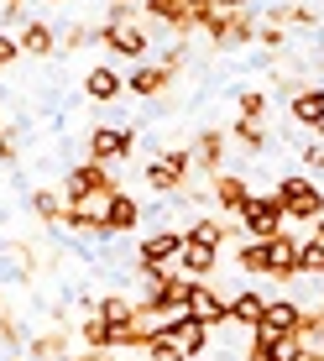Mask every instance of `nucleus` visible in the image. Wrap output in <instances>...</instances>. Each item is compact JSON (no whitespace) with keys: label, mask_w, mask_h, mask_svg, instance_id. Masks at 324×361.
Wrapping results in <instances>:
<instances>
[{"label":"nucleus","mask_w":324,"mask_h":361,"mask_svg":"<svg viewBox=\"0 0 324 361\" xmlns=\"http://www.w3.org/2000/svg\"><path fill=\"white\" fill-rule=\"evenodd\" d=\"M116 189L120 183H116V173H110V163H94V157L63 173V199L73 209H84V215H94L99 226H105V204L116 199Z\"/></svg>","instance_id":"obj_1"},{"label":"nucleus","mask_w":324,"mask_h":361,"mask_svg":"<svg viewBox=\"0 0 324 361\" xmlns=\"http://www.w3.org/2000/svg\"><path fill=\"white\" fill-rule=\"evenodd\" d=\"M194 183V152L189 147H157V157L147 163V189L173 199L178 189H189Z\"/></svg>","instance_id":"obj_2"},{"label":"nucleus","mask_w":324,"mask_h":361,"mask_svg":"<svg viewBox=\"0 0 324 361\" xmlns=\"http://www.w3.org/2000/svg\"><path fill=\"white\" fill-rule=\"evenodd\" d=\"M94 47H105V53L126 58V63H147V47H152V37H147V16L120 21V27L99 21V27H94Z\"/></svg>","instance_id":"obj_3"},{"label":"nucleus","mask_w":324,"mask_h":361,"mask_svg":"<svg viewBox=\"0 0 324 361\" xmlns=\"http://www.w3.org/2000/svg\"><path fill=\"white\" fill-rule=\"evenodd\" d=\"M278 204H282V215L288 220H309V226H314V220L324 215V189L314 178H304V173H288V178H278Z\"/></svg>","instance_id":"obj_4"},{"label":"nucleus","mask_w":324,"mask_h":361,"mask_svg":"<svg viewBox=\"0 0 324 361\" xmlns=\"http://www.w3.org/2000/svg\"><path fill=\"white\" fill-rule=\"evenodd\" d=\"M157 335H162V341H173V345H178V351L189 356V361H199V356L209 351V345H215V330H209L204 319H194L189 309L168 314V319H162V330H157Z\"/></svg>","instance_id":"obj_5"},{"label":"nucleus","mask_w":324,"mask_h":361,"mask_svg":"<svg viewBox=\"0 0 324 361\" xmlns=\"http://www.w3.org/2000/svg\"><path fill=\"white\" fill-rule=\"evenodd\" d=\"M235 220H241L246 241H272V235H282V231H288V215H282L278 194H251V204H246Z\"/></svg>","instance_id":"obj_6"},{"label":"nucleus","mask_w":324,"mask_h":361,"mask_svg":"<svg viewBox=\"0 0 324 361\" xmlns=\"http://www.w3.org/2000/svg\"><path fill=\"white\" fill-rule=\"evenodd\" d=\"M178 252H183V231L162 226V231H152L142 246H136V267H142V278H162V272L178 262Z\"/></svg>","instance_id":"obj_7"},{"label":"nucleus","mask_w":324,"mask_h":361,"mask_svg":"<svg viewBox=\"0 0 324 361\" xmlns=\"http://www.w3.org/2000/svg\"><path fill=\"white\" fill-rule=\"evenodd\" d=\"M204 37L215 47H246V42H256V16H251V6L246 11H215V16L204 21Z\"/></svg>","instance_id":"obj_8"},{"label":"nucleus","mask_w":324,"mask_h":361,"mask_svg":"<svg viewBox=\"0 0 324 361\" xmlns=\"http://www.w3.org/2000/svg\"><path fill=\"white\" fill-rule=\"evenodd\" d=\"M131 152H136V126H110V121L89 126V157L94 163H120Z\"/></svg>","instance_id":"obj_9"},{"label":"nucleus","mask_w":324,"mask_h":361,"mask_svg":"<svg viewBox=\"0 0 324 361\" xmlns=\"http://www.w3.org/2000/svg\"><path fill=\"white\" fill-rule=\"evenodd\" d=\"M225 147H230V131L220 126H204L194 136V173H204V178H215V173H225Z\"/></svg>","instance_id":"obj_10"},{"label":"nucleus","mask_w":324,"mask_h":361,"mask_svg":"<svg viewBox=\"0 0 324 361\" xmlns=\"http://www.w3.org/2000/svg\"><path fill=\"white\" fill-rule=\"evenodd\" d=\"M288 121L304 131L324 136V84H304V90L288 94Z\"/></svg>","instance_id":"obj_11"},{"label":"nucleus","mask_w":324,"mask_h":361,"mask_svg":"<svg viewBox=\"0 0 324 361\" xmlns=\"http://www.w3.org/2000/svg\"><path fill=\"white\" fill-rule=\"evenodd\" d=\"M298 325H304V304L282 293V298H267V309H261V319H256L251 330L272 341V335H288V330H298Z\"/></svg>","instance_id":"obj_12"},{"label":"nucleus","mask_w":324,"mask_h":361,"mask_svg":"<svg viewBox=\"0 0 324 361\" xmlns=\"http://www.w3.org/2000/svg\"><path fill=\"white\" fill-rule=\"evenodd\" d=\"M189 314L194 319H204L209 330H220V325H230V293H220V288H209V278L194 288L189 298Z\"/></svg>","instance_id":"obj_13"},{"label":"nucleus","mask_w":324,"mask_h":361,"mask_svg":"<svg viewBox=\"0 0 324 361\" xmlns=\"http://www.w3.org/2000/svg\"><path fill=\"white\" fill-rule=\"evenodd\" d=\"M209 199H215L225 215H241V209L251 204V183H246L241 173H215V178H209Z\"/></svg>","instance_id":"obj_14"},{"label":"nucleus","mask_w":324,"mask_h":361,"mask_svg":"<svg viewBox=\"0 0 324 361\" xmlns=\"http://www.w3.org/2000/svg\"><path fill=\"white\" fill-rule=\"evenodd\" d=\"M298 246H304V241H293L288 231L272 235V241H267V278H278V283L298 278Z\"/></svg>","instance_id":"obj_15"},{"label":"nucleus","mask_w":324,"mask_h":361,"mask_svg":"<svg viewBox=\"0 0 324 361\" xmlns=\"http://www.w3.org/2000/svg\"><path fill=\"white\" fill-rule=\"evenodd\" d=\"M168 84H173V68L168 63H136L126 73V94H136V99H157Z\"/></svg>","instance_id":"obj_16"},{"label":"nucleus","mask_w":324,"mask_h":361,"mask_svg":"<svg viewBox=\"0 0 324 361\" xmlns=\"http://www.w3.org/2000/svg\"><path fill=\"white\" fill-rule=\"evenodd\" d=\"M84 94H89L94 105H110V99L126 94V79H120L116 63H94L89 73H84Z\"/></svg>","instance_id":"obj_17"},{"label":"nucleus","mask_w":324,"mask_h":361,"mask_svg":"<svg viewBox=\"0 0 324 361\" xmlns=\"http://www.w3.org/2000/svg\"><path fill=\"white\" fill-rule=\"evenodd\" d=\"M136 226H142V204H136L131 194L116 189V199L105 204V235H126V231H136Z\"/></svg>","instance_id":"obj_18"},{"label":"nucleus","mask_w":324,"mask_h":361,"mask_svg":"<svg viewBox=\"0 0 324 361\" xmlns=\"http://www.w3.org/2000/svg\"><path fill=\"white\" fill-rule=\"evenodd\" d=\"M68 341H73V335L58 325V330H47V335H32V341H27V356H32V361H68Z\"/></svg>","instance_id":"obj_19"},{"label":"nucleus","mask_w":324,"mask_h":361,"mask_svg":"<svg viewBox=\"0 0 324 361\" xmlns=\"http://www.w3.org/2000/svg\"><path fill=\"white\" fill-rule=\"evenodd\" d=\"M16 42H21V53H32V58H53L58 53V32L47 27V21H27Z\"/></svg>","instance_id":"obj_20"},{"label":"nucleus","mask_w":324,"mask_h":361,"mask_svg":"<svg viewBox=\"0 0 324 361\" xmlns=\"http://www.w3.org/2000/svg\"><path fill=\"white\" fill-rule=\"evenodd\" d=\"M215 252H220V246H194V241H183L178 272H183V278H209V272H215Z\"/></svg>","instance_id":"obj_21"},{"label":"nucleus","mask_w":324,"mask_h":361,"mask_svg":"<svg viewBox=\"0 0 324 361\" xmlns=\"http://www.w3.org/2000/svg\"><path fill=\"white\" fill-rule=\"evenodd\" d=\"M261 309H267V293H256V288L230 293V325H246V330H251L256 319H261Z\"/></svg>","instance_id":"obj_22"},{"label":"nucleus","mask_w":324,"mask_h":361,"mask_svg":"<svg viewBox=\"0 0 324 361\" xmlns=\"http://www.w3.org/2000/svg\"><path fill=\"white\" fill-rule=\"evenodd\" d=\"M235 272H241V278H267V241H241L235 246Z\"/></svg>","instance_id":"obj_23"},{"label":"nucleus","mask_w":324,"mask_h":361,"mask_svg":"<svg viewBox=\"0 0 324 361\" xmlns=\"http://www.w3.org/2000/svg\"><path fill=\"white\" fill-rule=\"evenodd\" d=\"M63 209H68L63 189H32V215L42 220V226H58V220H63Z\"/></svg>","instance_id":"obj_24"},{"label":"nucleus","mask_w":324,"mask_h":361,"mask_svg":"<svg viewBox=\"0 0 324 361\" xmlns=\"http://www.w3.org/2000/svg\"><path fill=\"white\" fill-rule=\"evenodd\" d=\"M79 341H84V351H116V330H110L99 314H89L79 325Z\"/></svg>","instance_id":"obj_25"},{"label":"nucleus","mask_w":324,"mask_h":361,"mask_svg":"<svg viewBox=\"0 0 324 361\" xmlns=\"http://www.w3.org/2000/svg\"><path fill=\"white\" fill-rule=\"evenodd\" d=\"M304 351H309L304 330H288V335H272V345H267V361H298Z\"/></svg>","instance_id":"obj_26"},{"label":"nucleus","mask_w":324,"mask_h":361,"mask_svg":"<svg viewBox=\"0 0 324 361\" xmlns=\"http://www.w3.org/2000/svg\"><path fill=\"white\" fill-rule=\"evenodd\" d=\"M131 309H136V298H126V293H105V298H99V309H94V314L105 319L110 330H116V325H126V319H131Z\"/></svg>","instance_id":"obj_27"},{"label":"nucleus","mask_w":324,"mask_h":361,"mask_svg":"<svg viewBox=\"0 0 324 361\" xmlns=\"http://www.w3.org/2000/svg\"><path fill=\"white\" fill-rule=\"evenodd\" d=\"M298 278H324V241L319 235H309L298 246Z\"/></svg>","instance_id":"obj_28"},{"label":"nucleus","mask_w":324,"mask_h":361,"mask_svg":"<svg viewBox=\"0 0 324 361\" xmlns=\"http://www.w3.org/2000/svg\"><path fill=\"white\" fill-rule=\"evenodd\" d=\"M230 142L246 147V152H267V131H261L256 121H235V126H230Z\"/></svg>","instance_id":"obj_29"},{"label":"nucleus","mask_w":324,"mask_h":361,"mask_svg":"<svg viewBox=\"0 0 324 361\" xmlns=\"http://www.w3.org/2000/svg\"><path fill=\"white\" fill-rule=\"evenodd\" d=\"M58 47H63V53H84V47H94V27H89V21H73V27L58 32Z\"/></svg>","instance_id":"obj_30"},{"label":"nucleus","mask_w":324,"mask_h":361,"mask_svg":"<svg viewBox=\"0 0 324 361\" xmlns=\"http://www.w3.org/2000/svg\"><path fill=\"white\" fill-rule=\"evenodd\" d=\"M0 345H6V351H21V345H27V330H21V319L11 314V309H0Z\"/></svg>","instance_id":"obj_31"},{"label":"nucleus","mask_w":324,"mask_h":361,"mask_svg":"<svg viewBox=\"0 0 324 361\" xmlns=\"http://www.w3.org/2000/svg\"><path fill=\"white\" fill-rule=\"evenodd\" d=\"M267 116V90H246L241 94V121H261Z\"/></svg>","instance_id":"obj_32"},{"label":"nucleus","mask_w":324,"mask_h":361,"mask_svg":"<svg viewBox=\"0 0 324 361\" xmlns=\"http://www.w3.org/2000/svg\"><path fill=\"white\" fill-rule=\"evenodd\" d=\"M256 42L267 47V53H282V47H288V32L272 27V21H261V27H256Z\"/></svg>","instance_id":"obj_33"},{"label":"nucleus","mask_w":324,"mask_h":361,"mask_svg":"<svg viewBox=\"0 0 324 361\" xmlns=\"http://www.w3.org/2000/svg\"><path fill=\"white\" fill-rule=\"evenodd\" d=\"M142 356H147V361H189V356H183V351H178V345H173V341H162V335H157L152 345H147Z\"/></svg>","instance_id":"obj_34"},{"label":"nucleus","mask_w":324,"mask_h":361,"mask_svg":"<svg viewBox=\"0 0 324 361\" xmlns=\"http://www.w3.org/2000/svg\"><path fill=\"white\" fill-rule=\"evenodd\" d=\"M16 58H21V42H16L11 32H0V68H11Z\"/></svg>","instance_id":"obj_35"},{"label":"nucleus","mask_w":324,"mask_h":361,"mask_svg":"<svg viewBox=\"0 0 324 361\" xmlns=\"http://www.w3.org/2000/svg\"><path fill=\"white\" fill-rule=\"evenodd\" d=\"M21 11H27V0H0V27H11V21H21Z\"/></svg>","instance_id":"obj_36"},{"label":"nucleus","mask_w":324,"mask_h":361,"mask_svg":"<svg viewBox=\"0 0 324 361\" xmlns=\"http://www.w3.org/2000/svg\"><path fill=\"white\" fill-rule=\"evenodd\" d=\"M68 361H110V351H79V356H68Z\"/></svg>","instance_id":"obj_37"},{"label":"nucleus","mask_w":324,"mask_h":361,"mask_svg":"<svg viewBox=\"0 0 324 361\" xmlns=\"http://www.w3.org/2000/svg\"><path fill=\"white\" fill-rule=\"evenodd\" d=\"M215 6H220V11H246L251 0H215Z\"/></svg>","instance_id":"obj_38"},{"label":"nucleus","mask_w":324,"mask_h":361,"mask_svg":"<svg viewBox=\"0 0 324 361\" xmlns=\"http://www.w3.org/2000/svg\"><path fill=\"white\" fill-rule=\"evenodd\" d=\"M314 235H319V241H324V215H319V220H314Z\"/></svg>","instance_id":"obj_39"},{"label":"nucleus","mask_w":324,"mask_h":361,"mask_svg":"<svg viewBox=\"0 0 324 361\" xmlns=\"http://www.w3.org/2000/svg\"><path fill=\"white\" fill-rule=\"evenodd\" d=\"M110 361H126V356H120V351H116V356H110Z\"/></svg>","instance_id":"obj_40"},{"label":"nucleus","mask_w":324,"mask_h":361,"mask_svg":"<svg viewBox=\"0 0 324 361\" xmlns=\"http://www.w3.org/2000/svg\"><path fill=\"white\" fill-rule=\"evenodd\" d=\"M215 361H235V356H215Z\"/></svg>","instance_id":"obj_41"},{"label":"nucleus","mask_w":324,"mask_h":361,"mask_svg":"<svg viewBox=\"0 0 324 361\" xmlns=\"http://www.w3.org/2000/svg\"><path fill=\"white\" fill-rule=\"evenodd\" d=\"M47 6H63V0H47Z\"/></svg>","instance_id":"obj_42"},{"label":"nucleus","mask_w":324,"mask_h":361,"mask_svg":"<svg viewBox=\"0 0 324 361\" xmlns=\"http://www.w3.org/2000/svg\"><path fill=\"white\" fill-rule=\"evenodd\" d=\"M0 136H6V121H0Z\"/></svg>","instance_id":"obj_43"},{"label":"nucleus","mask_w":324,"mask_h":361,"mask_svg":"<svg viewBox=\"0 0 324 361\" xmlns=\"http://www.w3.org/2000/svg\"><path fill=\"white\" fill-rule=\"evenodd\" d=\"M136 6H142V0H136Z\"/></svg>","instance_id":"obj_44"}]
</instances>
